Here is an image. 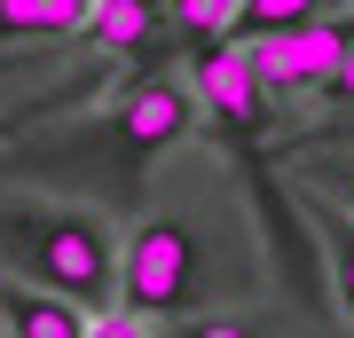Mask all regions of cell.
I'll return each mask as SVG.
<instances>
[{"mask_svg":"<svg viewBox=\"0 0 354 338\" xmlns=\"http://www.w3.org/2000/svg\"><path fill=\"white\" fill-rule=\"evenodd\" d=\"M0 267L24 283H48L79 307H102L118 291V236L87 205L0 197Z\"/></svg>","mask_w":354,"mask_h":338,"instance_id":"cell-1","label":"cell"},{"mask_svg":"<svg viewBox=\"0 0 354 338\" xmlns=\"http://www.w3.org/2000/svg\"><path fill=\"white\" fill-rule=\"evenodd\" d=\"M197 283H205V244H197L189 220L150 213L127 244H118V307L150 314L158 330L197 307Z\"/></svg>","mask_w":354,"mask_h":338,"instance_id":"cell-2","label":"cell"},{"mask_svg":"<svg viewBox=\"0 0 354 338\" xmlns=\"http://www.w3.org/2000/svg\"><path fill=\"white\" fill-rule=\"evenodd\" d=\"M189 95H197V118L213 126V142L252 165L268 118H276V95H268L252 48H244V39H205V48H197V79H189Z\"/></svg>","mask_w":354,"mask_h":338,"instance_id":"cell-3","label":"cell"},{"mask_svg":"<svg viewBox=\"0 0 354 338\" xmlns=\"http://www.w3.org/2000/svg\"><path fill=\"white\" fill-rule=\"evenodd\" d=\"M346 39H354V24L307 16V24H283V32H268V39H244V48H252L260 79H268V95H315L323 79L339 71Z\"/></svg>","mask_w":354,"mask_h":338,"instance_id":"cell-4","label":"cell"},{"mask_svg":"<svg viewBox=\"0 0 354 338\" xmlns=\"http://www.w3.org/2000/svg\"><path fill=\"white\" fill-rule=\"evenodd\" d=\"M0 330H16V338H87L95 314L79 299H64V291H48V283L8 276L0 283Z\"/></svg>","mask_w":354,"mask_h":338,"instance_id":"cell-5","label":"cell"},{"mask_svg":"<svg viewBox=\"0 0 354 338\" xmlns=\"http://www.w3.org/2000/svg\"><path fill=\"white\" fill-rule=\"evenodd\" d=\"M95 0H0V48H32V39H79Z\"/></svg>","mask_w":354,"mask_h":338,"instance_id":"cell-6","label":"cell"},{"mask_svg":"<svg viewBox=\"0 0 354 338\" xmlns=\"http://www.w3.org/2000/svg\"><path fill=\"white\" fill-rule=\"evenodd\" d=\"M87 32H95V48H111V55H150L165 16H158V0H95Z\"/></svg>","mask_w":354,"mask_h":338,"instance_id":"cell-7","label":"cell"},{"mask_svg":"<svg viewBox=\"0 0 354 338\" xmlns=\"http://www.w3.org/2000/svg\"><path fill=\"white\" fill-rule=\"evenodd\" d=\"M299 213L315 220V236H323V260H330V283H339V299H346V314H354V220H346L330 197H315V189L299 197Z\"/></svg>","mask_w":354,"mask_h":338,"instance_id":"cell-8","label":"cell"},{"mask_svg":"<svg viewBox=\"0 0 354 338\" xmlns=\"http://www.w3.org/2000/svg\"><path fill=\"white\" fill-rule=\"evenodd\" d=\"M307 16H323V0H236L228 39H268V32H283V24H307Z\"/></svg>","mask_w":354,"mask_h":338,"instance_id":"cell-9","label":"cell"},{"mask_svg":"<svg viewBox=\"0 0 354 338\" xmlns=\"http://www.w3.org/2000/svg\"><path fill=\"white\" fill-rule=\"evenodd\" d=\"M228 16H236V0H165V24L189 39V48H205V39H228Z\"/></svg>","mask_w":354,"mask_h":338,"instance_id":"cell-10","label":"cell"},{"mask_svg":"<svg viewBox=\"0 0 354 338\" xmlns=\"http://www.w3.org/2000/svg\"><path fill=\"white\" fill-rule=\"evenodd\" d=\"M323 95H330V102H354V39H346V55H339V71L323 79Z\"/></svg>","mask_w":354,"mask_h":338,"instance_id":"cell-11","label":"cell"},{"mask_svg":"<svg viewBox=\"0 0 354 338\" xmlns=\"http://www.w3.org/2000/svg\"><path fill=\"white\" fill-rule=\"evenodd\" d=\"M330 189H339V205L354 213V158H339V165H330Z\"/></svg>","mask_w":354,"mask_h":338,"instance_id":"cell-12","label":"cell"}]
</instances>
